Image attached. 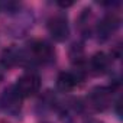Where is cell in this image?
<instances>
[{"instance_id":"cell-1","label":"cell","mask_w":123,"mask_h":123,"mask_svg":"<svg viewBox=\"0 0 123 123\" xmlns=\"http://www.w3.org/2000/svg\"><path fill=\"white\" fill-rule=\"evenodd\" d=\"M39 87H41L39 75L35 73H26L18 80L15 90L18 91V94L20 97H31L35 93H38Z\"/></svg>"},{"instance_id":"cell-2","label":"cell","mask_w":123,"mask_h":123,"mask_svg":"<svg viewBox=\"0 0 123 123\" xmlns=\"http://www.w3.org/2000/svg\"><path fill=\"white\" fill-rule=\"evenodd\" d=\"M48 31L51 33V36L61 42L65 41L70 35V28H68V20L64 15H55L48 20Z\"/></svg>"},{"instance_id":"cell-3","label":"cell","mask_w":123,"mask_h":123,"mask_svg":"<svg viewBox=\"0 0 123 123\" xmlns=\"http://www.w3.org/2000/svg\"><path fill=\"white\" fill-rule=\"evenodd\" d=\"M31 52L32 55L39 61H49L54 56V48L46 41H33L31 43Z\"/></svg>"},{"instance_id":"cell-4","label":"cell","mask_w":123,"mask_h":123,"mask_svg":"<svg viewBox=\"0 0 123 123\" xmlns=\"http://www.w3.org/2000/svg\"><path fill=\"white\" fill-rule=\"evenodd\" d=\"M80 81V77L75 74V73H71V71H64L61 73L56 78V87L62 91H70L73 90Z\"/></svg>"},{"instance_id":"cell-5","label":"cell","mask_w":123,"mask_h":123,"mask_svg":"<svg viewBox=\"0 0 123 123\" xmlns=\"http://www.w3.org/2000/svg\"><path fill=\"white\" fill-rule=\"evenodd\" d=\"M110 91L106 90V88H97L91 93L90 96V101H91V106L97 110H103L104 107H107L109 101H110Z\"/></svg>"},{"instance_id":"cell-6","label":"cell","mask_w":123,"mask_h":123,"mask_svg":"<svg viewBox=\"0 0 123 123\" xmlns=\"http://www.w3.org/2000/svg\"><path fill=\"white\" fill-rule=\"evenodd\" d=\"M20 100H22V97L18 94V91L15 88H9L5 91L2 103H3V107L7 109L9 111H16L20 109Z\"/></svg>"},{"instance_id":"cell-7","label":"cell","mask_w":123,"mask_h":123,"mask_svg":"<svg viewBox=\"0 0 123 123\" xmlns=\"http://www.w3.org/2000/svg\"><path fill=\"white\" fill-rule=\"evenodd\" d=\"M117 26H119V19H117V16H116V15H107V16L103 19V22L100 23L98 32H100L103 36H109L111 32L116 31Z\"/></svg>"},{"instance_id":"cell-8","label":"cell","mask_w":123,"mask_h":123,"mask_svg":"<svg viewBox=\"0 0 123 123\" xmlns=\"http://www.w3.org/2000/svg\"><path fill=\"white\" fill-rule=\"evenodd\" d=\"M90 67L94 73H103L109 67V58L104 52H97L90 59Z\"/></svg>"}]
</instances>
